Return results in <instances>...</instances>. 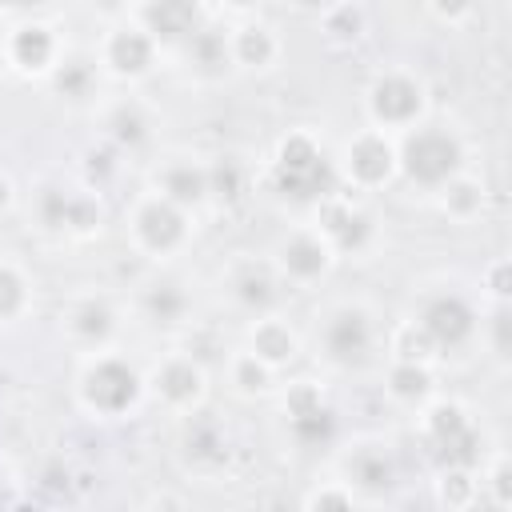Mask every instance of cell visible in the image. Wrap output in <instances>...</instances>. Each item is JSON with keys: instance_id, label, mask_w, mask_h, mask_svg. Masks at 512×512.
Masks as SVG:
<instances>
[{"instance_id": "obj_1", "label": "cell", "mask_w": 512, "mask_h": 512, "mask_svg": "<svg viewBox=\"0 0 512 512\" xmlns=\"http://www.w3.org/2000/svg\"><path fill=\"white\" fill-rule=\"evenodd\" d=\"M464 148L448 128H412L396 152V168L420 188H444L460 176Z\"/></svg>"}, {"instance_id": "obj_2", "label": "cell", "mask_w": 512, "mask_h": 512, "mask_svg": "<svg viewBox=\"0 0 512 512\" xmlns=\"http://www.w3.org/2000/svg\"><path fill=\"white\" fill-rule=\"evenodd\" d=\"M276 188L292 200H328L336 192V168L312 144V136L296 132L276 152Z\"/></svg>"}, {"instance_id": "obj_3", "label": "cell", "mask_w": 512, "mask_h": 512, "mask_svg": "<svg viewBox=\"0 0 512 512\" xmlns=\"http://www.w3.org/2000/svg\"><path fill=\"white\" fill-rule=\"evenodd\" d=\"M424 432H428L432 456L444 468H472L480 460V436L456 404H436L424 420Z\"/></svg>"}, {"instance_id": "obj_4", "label": "cell", "mask_w": 512, "mask_h": 512, "mask_svg": "<svg viewBox=\"0 0 512 512\" xmlns=\"http://www.w3.org/2000/svg\"><path fill=\"white\" fill-rule=\"evenodd\" d=\"M80 392H84V404L88 408H96L104 416H116V412H124V408L136 404V396H140V372L132 364L116 360V356H104V360H96L84 372Z\"/></svg>"}, {"instance_id": "obj_5", "label": "cell", "mask_w": 512, "mask_h": 512, "mask_svg": "<svg viewBox=\"0 0 512 512\" xmlns=\"http://www.w3.org/2000/svg\"><path fill=\"white\" fill-rule=\"evenodd\" d=\"M320 344H324V356H328L336 368H360V364L372 356L376 328H372V320H368L364 308H336V312L324 320Z\"/></svg>"}, {"instance_id": "obj_6", "label": "cell", "mask_w": 512, "mask_h": 512, "mask_svg": "<svg viewBox=\"0 0 512 512\" xmlns=\"http://www.w3.org/2000/svg\"><path fill=\"white\" fill-rule=\"evenodd\" d=\"M424 108V84L408 72H384L368 88V112L380 128H408Z\"/></svg>"}, {"instance_id": "obj_7", "label": "cell", "mask_w": 512, "mask_h": 512, "mask_svg": "<svg viewBox=\"0 0 512 512\" xmlns=\"http://www.w3.org/2000/svg\"><path fill=\"white\" fill-rule=\"evenodd\" d=\"M416 324L428 332V340L436 344V352H440V348H460V344H468V336L476 332V316H472L468 300L456 296V292H436V296H428V300L420 304Z\"/></svg>"}, {"instance_id": "obj_8", "label": "cell", "mask_w": 512, "mask_h": 512, "mask_svg": "<svg viewBox=\"0 0 512 512\" xmlns=\"http://www.w3.org/2000/svg\"><path fill=\"white\" fill-rule=\"evenodd\" d=\"M132 232H136V240H140L148 252H172V248L184 240V232H188L184 208H176V204L164 200V196H152V200H144V204L136 208Z\"/></svg>"}, {"instance_id": "obj_9", "label": "cell", "mask_w": 512, "mask_h": 512, "mask_svg": "<svg viewBox=\"0 0 512 512\" xmlns=\"http://www.w3.org/2000/svg\"><path fill=\"white\" fill-rule=\"evenodd\" d=\"M140 20H144V32L156 44H168V48H180L204 24L196 0H148Z\"/></svg>"}, {"instance_id": "obj_10", "label": "cell", "mask_w": 512, "mask_h": 512, "mask_svg": "<svg viewBox=\"0 0 512 512\" xmlns=\"http://www.w3.org/2000/svg\"><path fill=\"white\" fill-rule=\"evenodd\" d=\"M320 236L336 252H360L372 240V220H368V212L352 208L348 200H332L328 196L324 208H320Z\"/></svg>"}, {"instance_id": "obj_11", "label": "cell", "mask_w": 512, "mask_h": 512, "mask_svg": "<svg viewBox=\"0 0 512 512\" xmlns=\"http://www.w3.org/2000/svg\"><path fill=\"white\" fill-rule=\"evenodd\" d=\"M396 172V148L380 132H364L348 144V176L364 188L384 184Z\"/></svg>"}, {"instance_id": "obj_12", "label": "cell", "mask_w": 512, "mask_h": 512, "mask_svg": "<svg viewBox=\"0 0 512 512\" xmlns=\"http://www.w3.org/2000/svg\"><path fill=\"white\" fill-rule=\"evenodd\" d=\"M152 56H156V40L144 28H120L104 44V60L116 76H144L152 68Z\"/></svg>"}, {"instance_id": "obj_13", "label": "cell", "mask_w": 512, "mask_h": 512, "mask_svg": "<svg viewBox=\"0 0 512 512\" xmlns=\"http://www.w3.org/2000/svg\"><path fill=\"white\" fill-rule=\"evenodd\" d=\"M180 48H184V60L196 76H224L236 64L232 60V40L212 24H200Z\"/></svg>"}, {"instance_id": "obj_14", "label": "cell", "mask_w": 512, "mask_h": 512, "mask_svg": "<svg viewBox=\"0 0 512 512\" xmlns=\"http://www.w3.org/2000/svg\"><path fill=\"white\" fill-rule=\"evenodd\" d=\"M328 240L324 236H312V232H300L292 240L280 244V268L292 276V280H316L324 268H328Z\"/></svg>"}, {"instance_id": "obj_15", "label": "cell", "mask_w": 512, "mask_h": 512, "mask_svg": "<svg viewBox=\"0 0 512 512\" xmlns=\"http://www.w3.org/2000/svg\"><path fill=\"white\" fill-rule=\"evenodd\" d=\"M160 196L172 200L176 208H192L208 196V168L192 164V160H172L160 172Z\"/></svg>"}, {"instance_id": "obj_16", "label": "cell", "mask_w": 512, "mask_h": 512, "mask_svg": "<svg viewBox=\"0 0 512 512\" xmlns=\"http://www.w3.org/2000/svg\"><path fill=\"white\" fill-rule=\"evenodd\" d=\"M8 60L24 72H44L52 60H56V40L44 24H24L12 32L8 40Z\"/></svg>"}, {"instance_id": "obj_17", "label": "cell", "mask_w": 512, "mask_h": 512, "mask_svg": "<svg viewBox=\"0 0 512 512\" xmlns=\"http://www.w3.org/2000/svg\"><path fill=\"white\" fill-rule=\"evenodd\" d=\"M156 392L168 400V404H176V408H184V404H196L200 400V392H204V372H200V364H192V360H168L160 372H156Z\"/></svg>"}, {"instance_id": "obj_18", "label": "cell", "mask_w": 512, "mask_h": 512, "mask_svg": "<svg viewBox=\"0 0 512 512\" xmlns=\"http://www.w3.org/2000/svg\"><path fill=\"white\" fill-rule=\"evenodd\" d=\"M188 292H184V284H176V280H152L148 288H144V316L156 324V328H172V324H180L184 316H188Z\"/></svg>"}, {"instance_id": "obj_19", "label": "cell", "mask_w": 512, "mask_h": 512, "mask_svg": "<svg viewBox=\"0 0 512 512\" xmlns=\"http://www.w3.org/2000/svg\"><path fill=\"white\" fill-rule=\"evenodd\" d=\"M392 460H388V452L384 448H376V444H364V448H356L352 456H348V480L356 484V488H364V492H384V488H392Z\"/></svg>"}, {"instance_id": "obj_20", "label": "cell", "mask_w": 512, "mask_h": 512, "mask_svg": "<svg viewBox=\"0 0 512 512\" xmlns=\"http://www.w3.org/2000/svg\"><path fill=\"white\" fill-rule=\"evenodd\" d=\"M232 296H236V304L248 308V312H268V308L276 304L280 288H276V280H272L268 268L248 264V268L236 272V280H232Z\"/></svg>"}, {"instance_id": "obj_21", "label": "cell", "mask_w": 512, "mask_h": 512, "mask_svg": "<svg viewBox=\"0 0 512 512\" xmlns=\"http://www.w3.org/2000/svg\"><path fill=\"white\" fill-rule=\"evenodd\" d=\"M68 328L84 344H104L112 336V328H116V316H112V308L104 300H80L68 312Z\"/></svg>"}, {"instance_id": "obj_22", "label": "cell", "mask_w": 512, "mask_h": 512, "mask_svg": "<svg viewBox=\"0 0 512 512\" xmlns=\"http://www.w3.org/2000/svg\"><path fill=\"white\" fill-rule=\"evenodd\" d=\"M252 356H260L268 368L288 364V360L296 356V336H292V328L280 324V320H260L256 332H252Z\"/></svg>"}, {"instance_id": "obj_23", "label": "cell", "mask_w": 512, "mask_h": 512, "mask_svg": "<svg viewBox=\"0 0 512 512\" xmlns=\"http://www.w3.org/2000/svg\"><path fill=\"white\" fill-rule=\"evenodd\" d=\"M272 56H276V40H272V32L260 28V24H248V28H240V32L232 36V60H236V64L268 68Z\"/></svg>"}, {"instance_id": "obj_24", "label": "cell", "mask_w": 512, "mask_h": 512, "mask_svg": "<svg viewBox=\"0 0 512 512\" xmlns=\"http://www.w3.org/2000/svg\"><path fill=\"white\" fill-rule=\"evenodd\" d=\"M244 192H248V168L236 156H220L208 168V196H216L224 204H236Z\"/></svg>"}, {"instance_id": "obj_25", "label": "cell", "mask_w": 512, "mask_h": 512, "mask_svg": "<svg viewBox=\"0 0 512 512\" xmlns=\"http://www.w3.org/2000/svg\"><path fill=\"white\" fill-rule=\"evenodd\" d=\"M108 136L116 140V144H124V148H136V144H144L148 140V116H144V108L140 104H116L112 112H108Z\"/></svg>"}, {"instance_id": "obj_26", "label": "cell", "mask_w": 512, "mask_h": 512, "mask_svg": "<svg viewBox=\"0 0 512 512\" xmlns=\"http://www.w3.org/2000/svg\"><path fill=\"white\" fill-rule=\"evenodd\" d=\"M92 84H96V68H92L84 56L60 60L56 72H52V88H56L60 96H68V100H84V96L92 92Z\"/></svg>"}, {"instance_id": "obj_27", "label": "cell", "mask_w": 512, "mask_h": 512, "mask_svg": "<svg viewBox=\"0 0 512 512\" xmlns=\"http://www.w3.org/2000/svg\"><path fill=\"white\" fill-rule=\"evenodd\" d=\"M332 432H336V416H332L324 404H312V408L292 412V436H296L300 444L320 448V444L332 440Z\"/></svg>"}, {"instance_id": "obj_28", "label": "cell", "mask_w": 512, "mask_h": 512, "mask_svg": "<svg viewBox=\"0 0 512 512\" xmlns=\"http://www.w3.org/2000/svg\"><path fill=\"white\" fill-rule=\"evenodd\" d=\"M388 392L396 400H424L432 392V376H428V368L420 360H400L388 372Z\"/></svg>"}, {"instance_id": "obj_29", "label": "cell", "mask_w": 512, "mask_h": 512, "mask_svg": "<svg viewBox=\"0 0 512 512\" xmlns=\"http://www.w3.org/2000/svg\"><path fill=\"white\" fill-rule=\"evenodd\" d=\"M184 448H188L192 460H220V456H224V436H220L216 420L196 416V420L188 424V432H184Z\"/></svg>"}, {"instance_id": "obj_30", "label": "cell", "mask_w": 512, "mask_h": 512, "mask_svg": "<svg viewBox=\"0 0 512 512\" xmlns=\"http://www.w3.org/2000/svg\"><path fill=\"white\" fill-rule=\"evenodd\" d=\"M444 208L452 212V216H472V212H480V204H484V188L476 184V180H464V176H452L444 188Z\"/></svg>"}, {"instance_id": "obj_31", "label": "cell", "mask_w": 512, "mask_h": 512, "mask_svg": "<svg viewBox=\"0 0 512 512\" xmlns=\"http://www.w3.org/2000/svg\"><path fill=\"white\" fill-rule=\"evenodd\" d=\"M96 224H100V204H96V200H88V196L64 192L60 228H64V232H76V236H84V232H92Z\"/></svg>"}, {"instance_id": "obj_32", "label": "cell", "mask_w": 512, "mask_h": 512, "mask_svg": "<svg viewBox=\"0 0 512 512\" xmlns=\"http://www.w3.org/2000/svg\"><path fill=\"white\" fill-rule=\"evenodd\" d=\"M324 32L332 36V40H356L360 32H364V12L356 8V4H336V8H328V16H324Z\"/></svg>"}, {"instance_id": "obj_33", "label": "cell", "mask_w": 512, "mask_h": 512, "mask_svg": "<svg viewBox=\"0 0 512 512\" xmlns=\"http://www.w3.org/2000/svg\"><path fill=\"white\" fill-rule=\"evenodd\" d=\"M432 352H436V344L428 340V332H424L416 320L396 332V356H400V360H420V364H424Z\"/></svg>"}, {"instance_id": "obj_34", "label": "cell", "mask_w": 512, "mask_h": 512, "mask_svg": "<svg viewBox=\"0 0 512 512\" xmlns=\"http://www.w3.org/2000/svg\"><path fill=\"white\" fill-rule=\"evenodd\" d=\"M232 380L240 384V392H264L268 388V364L248 352V356H240L232 364Z\"/></svg>"}, {"instance_id": "obj_35", "label": "cell", "mask_w": 512, "mask_h": 512, "mask_svg": "<svg viewBox=\"0 0 512 512\" xmlns=\"http://www.w3.org/2000/svg\"><path fill=\"white\" fill-rule=\"evenodd\" d=\"M24 308V280L16 268L0 264V320H12Z\"/></svg>"}, {"instance_id": "obj_36", "label": "cell", "mask_w": 512, "mask_h": 512, "mask_svg": "<svg viewBox=\"0 0 512 512\" xmlns=\"http://www.w3.org/2000/svg\"><path fill=\"white\" fill-rule=\"evenodd\" d=\"M492 348H496V356H508V348H512V340H508V308H504V300L496 304V312H492Z\"/></svg>"}, {"instance_id": "obj_37", "label": "cell", "mask_w": 512, "mask_h": 512, "mask_svg": "<svg viewBox=\"0 0 512 512\" xmlns=\"http://www.w3.org/2000/svg\"><path fill=\"white\" fill-rule=\"evenodd\" d=\"M432 12L440 20H464L472 12V0H432Z\"/></svg>"}, {"instance_id": "obj_38", "label": "cell", "mask_w": 512, "mask_h": 512, "mask_svg": "<svg viewBox=\"0 0 512 512\" xmlns=\"http://www.w3.org/2000/svg\"><path fill=\"white\" fill-rule=\"evenodd\" d=\"M492 292H496L500 300L508 296V264H504V260H500V264L492 268Z\"/></svg>"}, {"instance_id": "obj_39", "label": "cell", "mask_w": 512, "mask_h": 512, "mask_svg": "<svg viewBox=\"0 0 512 512\" xmlns=\"http://www.w3.org/2000/svg\"><path fill=\"white\" fill-rule=\"evenodd\" d=\"M492 480H496V500H500V504H512V492H508V464H500Z\"/></svg>"}, {"instance_id": "obj_40", "label": "cell", "mask_w": 512, "mask_h": 512, "mask_svg": "<svg viewBox=\"0 0 512 512\" xmlns=\"http://www.w3.org/2000/svg\"><path fill=\"white\" fill-rule=\"evenodd\" d=\"M308 504H336V508H344V504H348V496H344V492H320V496H312Z\"/></svg>"}, {"instance_id": "obj_41", "label": "cell", "mask_w": 512, "mask_h": 512, "mask_svg": "<svg viewBox=\"0 0 512 512\" xmlns=\"http://www.w3.org/2000/svg\"><path fill=\"white\" fill-rule=\"evenodd\" d=\"M8 204H12V184H8L4 176H0V212H4Z\"/></svg>"}, {"instance_id": "obj_42", "label": "cell", "mask_w": 512, "mask_h": 512, "mask_svg": "<svg viewBox=\"0 0 512 512\" xmlns=\"http://www.w3.org/2000/svg\"><path fill=\"white\" fill-rule=\"evenodd\" d=\"M92 4H96V8H104V12H116L124 0H92Z\"/></svg>"}, {"instance_id": "obj_43", "label": "cell", "mask_w": 512, "mask_h": 512, "mask_svg": "<svg viewBox=\"0 0 512 512\" xmlns=\"http://www.w3.org/2000/svg\"><path fill=\"white\" fill-rule=\"evenodd\" d=\"M4 4H12V8H32V4H44V0H4Z\"/></svg>"}, {"instance_id": "obj_44", "label": "cell", "mask_w": 512, "mask_h": 512, "mask_svg": "<svg viewBox=\"0 0 512 512\" xmlns=\"http://www.w3.org/2000/svg\"><path fill=\"white\" fill-rule=\"evenodd\" d=\"M232 8H252V4H260V0H228Z\"/></svg>"}, {"instance_id": "obj_45", "label": "cell", "mask_w": 512, "mask_h": 512, "mask_svg": "<svg viewBox=\"0 0 512 512\" xmlns=\"http://www.w3.org/2000/svg\"><path fill=\"white\" fill-rule=\"evenodd\" d=\"M292 4H300V8H320L324 0H292Z\"/></svg>"}, {"instance_id": "obj_46", "label": "cell", "mask_w": 512, "mask_h": 512, "mask_svg": "<svg viewBox=\"0 0 512 512\" xmlns=\"http://www.w3.org/2000/svg\"><path fill=\"white\" fill-rule=\"evenodd\" d=\"M0 64H4V52H0Z\"/></svg>"}]
</instances>
